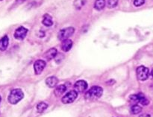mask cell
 I'll return each instance as SVG.
<instances>
[{
    "mask_svg": "<svg viewBox=\"0 0 153 117\" xmlns=\"http://www.w3.org/2000/svg\"><path fill=\"white\" fill-rule=\"evenodd\" d=\"M103 89L101 87L94 86L91 87L85 93V99L88 101H94L100 98L102 96Z\"/></svg>",
    "mask_w": 153,
    "mask_h": 117,
    "instance_id": "6da1fadb",
    "label": "cell"
},
{
    "mask_svg": "<svg viewBox=\"0 0 153 117\" xmlns=\"http://www.w3.org/2000/svg\"><path fill=\"white\" fill-rule=\"evenodd\" d=\"M23 97L24 93L20 89H14L10 91L7 100H8L9 103H10L11 104H16L19 101H20L23 98Z\"/></svg>",
    "mask_w": 153,
    "mask_h": 117,
    "instance_id": "7a4b0ae2",
    "label": "cell"
},
{
    "mask_svg": "<svg viewBox=\"0 0 153 117\" xmlns=\"http://www.w3.org/2000/svg\"><path fill=\"white\" fill-rule=\"evenodd\" d=\"M75 32V28L73 27H67V28H63L58 32V37L60 40L63 41L64 40L69 39Z\"/></svg>",
    "mask_w": 153,
    "mask_h": 117,
    "instance_id": "3957f363",
    "label": "cell"
},
{
    "mask_svg": "<svg viewBox=\"0 0 153 117\" xmlns=\"http://www.w3.org/2000/svg\"><path fill=\"white\" fill-rule=\"evenodd\" d=\"M149 76V70L147 67L140 66L137 69V77L141 81L147 80Z\"/></svg>",
    "mask_w": 153,
    "mask_h": 117,
    "instance_id": "277c9868",
    "label": "cell"
},
{
    "mask_svg": "<svg viewBox=\"0 0 153 117\" xmlns=\"http://www.w3.org/2000/svg\"><path fill=\"white\" fill-rule=\"evenodd\" d=\"M78 93L76 90H71L67 93L65 96L62 98L61 101L64 104H70L73 103L75 100L77 98Z\"/></svg>",
    "mask_w": 153,
    "mask_h": 117,
    "instance_id": "5b68a950",
    "label": "cell"
},
{
    "mask_svg": "<svg viewBox=\"0 0 153 117\" xmlns=\"http://www.w3.org/2000/svg\"><path fill=\"white\" fill-rule=\"evenodd\" d=\"M28 30L26 28L23 26H20L18 28H16V31H15L14 34V38L16 39V40H22L25 39V37H26L27 33H28Z\"/></svg>",
    "mask_w": 153,
    "mask_h": 117,
    "instance_id": "8992f818",
    "label": "cell"
},
{
    "mask_svg": "<svg viewBox=\"0 0 153 117\" xmlns=\"http://www.w3.org/2000/svg\"><path fill=\"white\" fill-rule=\"evenodd\" d=\"M46 62L44 61H43V60H37V61H36L34 64V69L35 74H41V73L43 71L45 67H46Z\"/></svg>",
    "mask_w": 153,
    "mask_h": 117,
    "instance_id": "52a82bcc",
    "label": "cell"
},
{
    "mask_svg": "<svg viewBox=\"0 0 153 117\" xmlns=\"http://www.w3.org/2000/svg\"><path fill=\"white\" fill-rule=\"evenodd\" d=\"M74 89L77 93H83L88 89V83L84 80H79L74 84Z\"/></svg>",
    "mask_w": 153,
    "mask_h": 117,
    "instance_id": "ba28073f",
    "label": "cell"
},
{
    "mask_svg": "<svg viewBox=\"0 0 153 117\" xmlns=\"http://www.w3.org/2000/svg\"><path fill=\"white\" fill-rule=\"evenodd\" d=\"M73 41L70 39H67V40H63L62 43H61V49L65 52H69L72 49V47H73Z\"/></svg>",
    "mask_w": 153,
    "mask_h": 117,
    "instance_id": "9c48e42d",
    "label": "cell"
},
{
    "mask_svg": "<svg viewBox=\"0 0 153 117\" xmlns=\"http://www.w3.org/2000/svg\"><path fill=\"white\" fill-rule=\"evenodd\" d=\"M58 55V51L55 48H52V49H49L46 53L44 54V57L47 61H50L55 58L56 55Z\"/></svg>",
    "mask_w": 153,
    "mask_h": 117,
    "instance_id": "30bf717a",
    "label": "cell"
},
{
    "mask_svg": "<svg viewBox=\"0 0 153 117\" xmlns=\"http://www.w3.org/2000/svg\"><path fill=\"white\" fill-rule=\"evenodd\" d=\"M9 44V38L7 35H4V37L0 39V51L4 52L7 49Z\"/></svg>",
    "mask_w": 153,
    "mask_h": 117,
    "instance_id": "8fae6325",
    "label": "cell"
},
{
    "mask_svg": "<svg viewBox=\"0 0 153 117\" xmlns=\"http://www.w3.org/2000/svg\"><path fill=\"white\" fill-rule=\"evenodd\" d=\"M58 83V79L55 76H51L46 78V84L49 87L53 88L57 86Z\"/></svg>",
    "mask_w": 153,
    "mask_h": 117,
    "instance_id": "7c38bea8",
    "label": "cell"
},
{
    "mask_svg": "<svg viewBox=\"0 0 153 117\" xmlns=\"http://www.w3.org/2000/svg\"><path fill=\"white\" fill-rule=\"evenodd\" d=\"M42 23L46 27H50L53 25V21H52V17L48 13L43 15V20H42Z\"/></svg>",
    "mask_w": 153,
    "mask_h": 117,
    "instance_id": "4fadbf2b",
    "label": "cell"
},
{
    "mask_svg": "<svg viewBox=\"0 0 153 117\" xmlns=\"http://www.w3.org/2000/svg\"><path fill=\"white\" fill-rule=\"evenodd\" d=\"M67 90V87L64 84H61L59 86H57L56 88L54 90V93L56 96H60L63 95L64 93Z\"/></svg>",
    "mask_w": 153,
    "mask_h": 117,
    "instance_id": "5bb4252c",
    "label": "cell"
},
{
    "mask_svg": "<svg viewBox=\"0 0 153 117\" xmlns=\"http://www.w3.org/2000/svg\"><path fill=\"white\" fill-rule=\"evenodd\" d=\"M105 7V0H96L94 8L97 10H102Z\"/></svg>",
    "mask_w": 153,
    "mask_h": 117,
    "instance_id": "9a60e30c",
    "label": "cell"
},
{
    "mask_svg": "<svg viewBox=\"0 0 153 117\" xmlns=\"http://www.w3.org/2000/svg\"><path fill=\"white\" fill-rule=\"evenodd\" d=\"M48 104L45 102H40L37 105V110L38 113H43L47 109Z\"/></svg>",
    "mask_w": 153,
    "mask_h": 117,
    "instance_id": "2e32d148",
    "label": "cell"
},
{
    "mask_svg": "<svg viewBox=\"0 0 153 117\" xmlns=\"http://www.w3.org/2000/svg\"><path fill=\"white\" fill-rule=\"evenodd\" d=\"M86 1L85 0H75L74 3H73V5H74L75 8L77 9V10H80L84 5H85Z\"/></svg>",
    "mask_w": 153,
    "mask_h": 117,
    "instance_id": "e0dca14e",
    "label": "cell"
},
{
    "mask_svg": "<svg viewBox=\"0 0 153 117\" xmlns=\"http://www.w3.org/2000/svg\"><path fill=\"white\" fill-rule=\"evenodd\" d=\"M138 95H139V103H140V104L143 106L148 105V104H149V101L144 96L143 94L139 93Z\"/></svg>",
    "mask_w": 153,
    "mask_h": 117,
    "instance_id": "ac0fdd59",
    "label": "cell"
},
{
    "mask_svg": "<svg viewBox=\"0 0 153 117\" xmlns=\"http://www.w3.org/2000/svg\"><path fill=\"white\" fill-rule=\"evenodd\" d=\"M131 111L133 114H138V113H140L142 111V107L137 105V104H134V105L131 107Z\"/></svg>",
    "mask_w": 153,
    "mask_h": 117,
    "instance_id": "d6986e66",
    "label": "cell"
},
{
    "mask_svg": "<svg viewBox=\"0 0 153 117\" xmlns=\"http://www.w3.org/2000/svg\"><path fill=\"white\" fill-rule=\"evenodd\" d=\"M119 0H108L107 6L108 8H114L118 4Z\"/></svg>",
    "mask_w": 153,
    "mask_h": 117,
    "instance_id": "ffe728a7",
    "label": "cell"
},
{
    "mask_svg": "<svg viewBox=\"0 0 153 117\" xmlns=\"http://www.w3.org/2000/svg\"><path fill=\"white\" fill-rule=\"evenodd\" d=\"M129 99L131 100V101H133V102L139 103V95L138 94H137V95L135 94V95L130 96Z\"/></svg>",
    "mask_w": 153,
    "mask_h": 117,
    "instance_id": "44dd1931",
    "label": "cell"
},
{
    "mask_svg": "<svg viewBox=\"0 0 153 117\" xmlns=\"http://www.w3.org/2000/svg\"><path fill=\"white\" fill-rule=\"evenodd\" d=\"M145 3V0H134V5L135 7H140Z\"/></svg>",
    "mask_w": 153,
    "mask_h": 117,
    "instance_id": "7402d4cb",
    "label": "cell"
},
{
    "mask_svg": "<svg viewBox=\"0 0 153 117\" xmlns=\"http://www.w3.org/2000/svg\"><path fill=\"white\" fill-rule=\"evenodd\" d=\"M139 117H151V116L148 113H143V114H141Z\"/></svg>",
    "mask_w": 153,
    "mask_h": 117,
    "instance_id": "603a6c76",
    "label": "cell"
},
{
    "mask_svg": "<svg viewBox=\"0 0 153 117\" xmlns=\"http://www.w3.org/2000/svg\"><path fill=\"white\" fill-rule=\"evenodd\" d=\"M151 75H152V76L153 77V69L152 70V72H151Z\"/></svg>",
    "mask_w": 153,
    "mask_h": 117,
    "instance_id": "cb8c5ba5",
    "label": "cell"
},
{
    "mask_svg": "<svg viewBox=\"0 0 153 117\" xmlns=\"http://www.w3.org/2000/svg\"><path fill=\"white\" fill-rule=\"evenodd\" d=\"M1 96H0V101H1Z\"/></svg>",
    "mask_w": 153,
    "mask_h": 117,
    "instance_id": "d4e9b609",
    "label": "cell"
},
{
    "mask_svg": "<svg viewBox=\"0 0 153 117\" xmlns=\"http://www.w3.org/2000/svg\"><path fill=\"white\" fill-rule=\"evenodd\" d=\"M0 1H2V0H0Z\"/></svg>",
    "mask_w": 153,
    "mask_h": 117,
    "instance_id": "484cf974",
    "label": "cell"
}]
</instances>
